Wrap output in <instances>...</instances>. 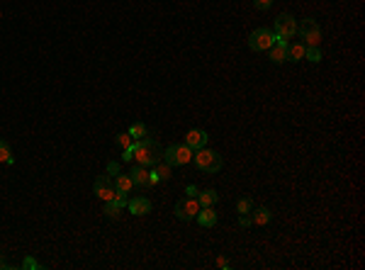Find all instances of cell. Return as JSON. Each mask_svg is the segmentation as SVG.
Returning <instances> with one entry per match:
<instances>
[{
    "label": "cell",
    "mask_w": 365,
    "mask_h": 270,
    "mask_svg": "<svg viewBox=\"0 0 365 270\" xmlns=\"http://www.w3.org/2000/svg\"><path fill=\"white\" fill-rule=\"evenodd\" d=\"M132 151H134V161L139 166H146V168L156 166L163 158V148H161V144H158V139L154 134L144 136V139H136L132 144Z\"/></svg>",
    "instance_id": "6da1fadb"
},
{
    "label": "cell",
    "mask_w": 365,
    "mask_h": 270,
    "mask_svg": "<svg viewBox=\"0 0 365 270\" xmlns=\"http://www.w3.org/2000/svg\"><path fill=\"white\" fill-rule=\"evenodd\" d=\"M192 156H195V151H192L188 144H171L168 148H163V161H166L171 168H173V166H185V163H190Z\"/></svg>",
    "instance_id": "7a4b0ae2"
},
{
    "label": "cell",
    "mask_w": 365,
    "mask_h": 270,
    "mask_svg": "<svg viewBox=\"0 0 365 270\" xmlns=\"http://www.w3.org/2000/svg\"><path fill=\"white\" fill-rule=\"evenodd\" d=\"M192 161L202 173H219L221 170V156L217 151H210V148H198Z\"/></svg>",
    "instance_id": "3957f363"
},
{
    "label": "cell",
    "mask_w": 365,
    "mask_h": 270,
    "mask_svg": "<svg viewBox=\"0 0 365 270\" xmlns=\"http://www.w3.org/2000/svg\"><path fill=\"white\" fill-rule=\"evenodd\" d=\"M275 32L273 29H268V27H258V29H254L251 32V37H248V49L251 51H268L270 46L275 44Z\"/></svg>",
    "instance_id": "277c9868"
},
{
    "label": "cell",
    "mask_w": 365,
    "mask_h": 270,
    "mask_svg": "<svg viewBox=\"0 0 365 270\" xmlns=\"http://www.w3.org/2000/svg\"><path fill=\"white\" fill-rule=\"evenodd\" d=\"M297 34L302 37V42L307 46L321 44V29H319V24H317V20H312V17H304V20L297 24Z\"/></svg>",
    "instance_id": "5b68a950"
},
{
    "label": "cell",
    "mask_w": 365,
    "mask_h": 270,
    "mask_svg": "<svg viewBox=\"0 0 365 270\" xmlns=\"http://www.w3.org/2000/svg\"><path fill=\"white\" fill-rule=\"evenodd\" d=\"M273 32H275V37H280V39H292V37L297 34V22H295V17H292L290 12L277 15L275 24H273Z\"/></svg>",
    "instance_id": "8992f818"
},
{
    "label": "cell",
    "mask_w": 365,
    "mask_h": 270,
    "mask_svg": "<svg viewBox=\"0 0 365 270\" xmlns=\"http://www.w3.org/2000/svg\"><path fill=\"white\" fill-rule=\"evenodd\" d=\"M200 212V202L198 197H183V200H178L176 204V217L178 219H183V222H192Z\"/></svg>",
    "instance_id": "52a82bcc"
},
{
    "label": "cell",
    "mask_w": 365,
    "mask_h": 270,
    "mask_svg": "<svg viewBox=\"0 0 365 270\" xmlns=\"http://www.w3.org/2000/svg\"><path fill=\"white\" fill-rule=\"evenodd\" d=\"M93 192L98 195L102 202H107V200H112L115 195H117V190H115V180L110 178V175H100L95 183H93Z\"/></svg>",
    "instance_id": "ba28073f"
},
{
    "label": "cell",
    "mask_w": 365,
    "mask_h": 270,
    "mask_svg": "<svg viewBox=\"0 0 365 270\" xmlns=\"http://www.w3.org/2000/svg\"><path fill=\"white\" fill-rule=\"evenodd\" d=\"M127 202H129V195H124V192H117L112 200H107L105 202V207H102V214H107L110 219H115V217H120V212L127 207Z\"/></svg>",
    "instance_id": "9c48e42d"
},
{
    "label": "cell",
    "mask_w": 365,
    "mask_h": 270,
    "mask_svg": "<svg viewBox=\"0 0 365 270\" xmlns=\"http://www.w3.org/2000/svg\"><path fill=\"white\" fill-rule=\"evenodd\" d=\"M166 180H171V166H168L166 161L161 158L156 166H151V170H149V185H156V183H166Z\"/></svg>",
    "instance_id": "30bf717a"
},
{
    "label": "cell",
    "mask_w": 365,
    "mask_h": 270,
    "mask_svg": "<svg viewBox=\"0 0 365 270\" xmlns=\"http://www.w3.org/2000/svg\"><path fill=\"white\" fill-rule=\"evenodd\" d=\"M288 44H290L288 39H280V37H277L275 44L268 49V54H270V61H273V64H285V61H288Z\"/></svg>",
    "instance_id": "8fae6325"
},
{
    "label": "cell",
    "mask_w": 365,
    "mask_h": 270,
    "mask_svg": "<svg viewBox=\"0 0 365 270\" xmlns=\"http://www.w3.org/2000/svg\"><path fill=\"white\" fill-rule=\"evenodd\" d=\"M127 207H129V212L134 214V217H146V214H151V200L149 197H132L129 202H127Z\"/></svg>",
    "instance_id": "7c38bea8"
},
{
    "label": "cell",
    "mask_w": 365,
    "mask_h": 270,
    "mask_svg": "<svg viewBox=\"0 0 365 270\" xmlns=\"http://www.w3.org/2000/svg\"><path fill=\"white\" fill-rule=\"evenodd\" d=\"M207 132L205 129H190L188 134H185V144H188L192 151H198V148H205L207 146Z\"/></svg>",
    "instance_id": "4fadbf2b"
},
{
    "label": "cell",
    "mask_w": 365,
    "mask_h": 270,
    "mask_svg": "<svg viewBox=\"0 0 365 270\" xmlns=\"http://www.w3.org/2000/svg\"><path fill=\"white\" fill-rule=\"evenodd\" d=\"M198 224L200 226H205V229H210V226H214L217 224V212H214V207H200V212H198Z\"/></svg>",
    "instance_id": "5bb4252c"
},
{
    "label": "cell",
    "mask_w": 365,
    "mask_h": 270,
    "mask_svg": "<svg viewBox=\"0 0 365 270\" xmlns=\"http://www.w3.org/2000/svg\"><path fill=\"white\" fill-rule=\"evenodd\" d=\"M129 178H132V183L136 188H146V185H149V168L136 163V166H132V170H129Z\"/></svg>",
    "instance_id": "9a60e30c"
},
{
    "label": "cell",
    "mask_w": 365,
    "mask_h": 270,
    "mask_svg": "<svg viewBox=\"0 0 365 270\" xmlns=\"http://www.w3.org/2000/svg\"><path fill=\"white\" fill-rule=\"evenodd\" d=\"M251 224L256 226H266L270 219H273V212L268 209V207H258V209H251Z\"/></svg>",
    "instance_id": "2e32d148"
},
{
    "label": "cell",
    "mask_w": 365,
    "mask_h": 270,
    "mask_svg": "<svg viewBox=\"0 0 365 270\" xmlns=\"http://www.w3.org/2000/svg\"><path fill=\"white\" fill-rule=\"evenodd\" d=\"M304 49H307L304 42H292V44H288V61H292V64L302 61V58H304Z\"/></svg>",
    "instance_id": "e0dca14e"
},
{
    "label": "cell",
    "mask_w": 365,
    "mask_h": 270,
    "mask_svg": "<svg viewBox=\"0 0 365 270\" xmlns=\"http://www.w3.org/2000/svg\"><path fill=\"white\" fill-rule=\"evenodd\" d=\"M198 202L200 207H214L219 202V195H217V190H202L198 192Z\"/></svg>",
    "instance_id": "ac0fdd59"
},
{
    "label": "cell",
    "mask_w": 365,
    "mask_h": 270,
    "mask_svg": "<svg viewBox=\"0 0 365 270\" xmlns=\"http://www.w3.org/2000/svg\"><path fill=\"white\" fill-rule=\"evenodd\" d=\"M115 190L117 192H124V195H129V192L134 190V183H132V178H129V175H115Z\"/></svg>",
    "instance_id": "d6986e66"
},
{
    "label": "cell",
    "mask_w": 365,
    "mask_h": 270,
    "mask_svg": "<svg viewBox=\"0 0 365 270\" xmlns=\"http://www.w3.org/2000/svg\"><path fill=\"white\" fill-rule=\"evenodd\" d=\"M127 132H129V136H132L134 141H136V139H144V136H149V134H154V132H151L146 124H142V122H134Z\"/></svg>",
    "instance_id": "ffe728a7"
},
{
    "label": "cell",
    "mask_w": 365,
    "mask_h": 270,
    "mask_svg": "<svg viewBox=\"0 0 365 270\" xmlns=\"http://www.w3.org/2000/svg\"><path fill=\"white\" fill-rule=\"evenodd\" d=\"M0 163H5V166H12V163H15V156H12V151H10V144H8V141H3V139H0Z\"/></svg>",
    "instance_id": "44dd1931"
},
{
    "label": "cell",
    "mask_w": 365,
    "mask_h": 270,
    "mask_svg": "<svg viewBox=\"0 0 365 270\" xmlns=\"http://www.w3.org/2000/svg\"><path fill=\"white\" fill-rule=\"evenodd\" d=\"M115 144H117V146H120L122 151H124V148H129V146L134 144V139L129 136V132H122V134L115 136Z\"/></svg>",
    "instance_id": "7402d4cb"
},
{
    "label": "cell",
    "mask_w": 365,
    "mask_h": 270,
    "mask_svg": "<svg viewBox=\"0 0 365 270\" xmlns=\"http://www.w3.org/2000/svg\"><path fill=\"white\" fill-rule=\"evenodd\" d=\"M304 58L312 61V64H319L321 61V49L319 46H307V49H304Z\"/></svg>",
    "instance_id": "603a6c76"
},
{
    "label": "cell",
    "mask_w": 365,
    "mask_h": 270,
    "mask_svg": "<svg viewBox=\"0 0 365 270\" xmlns=\"http://www.w3.org/2000/svg\"><path fill=\"white\" fill-rule=\"evenodd\" d=\"M236 209H239V214H248L251 209H254V200H251V197H243V200H239Z\"/></svg>",
    "instance_id": "cb8c5ba5"
},
{
    "label": "cell",
    "mask_w": 365,
    "mask_h": 270,
    "mask_svg": "<svg viewBox=\"0 0 365 270\" xmlns=\"http://www.w3.org/2000/svg\"><path fill=\"white\" fill-rule=\"evenodd\" d=\"M107 175H110V178L120 175V163H117V161H110V163H107Z\"/></svg>",
    "instance_id": "d4e9b609"
},
{
    "label": "cell",
    "mask_w": 365,
    "mask_h": 270,
    "mask_svg": "<svg viewBox=\"0 0 365 270\" xmlns=\"http://www.w3.org/2000/svg\"><path fill=\"white\" fill-rule=\"evenodd\" d=\"M254 5L258 10H268V8L273 5V0H254Z\"/></svg>",
    "instance_id": "484cf974"
},
{
    "label": "cell",
    "mask_w": 365,
    "mask_h": 270,
    "mask_svg": "<svg viewBox=\"0 0 365 270\" xmlns=\"http://www.w3.org/2000/svg\"><path fill=\"white\" fill-rule=\"evenodd\" d=\"M239 226H243V229L251 226V217H248V214H241V217H239Z\"/></svg>",
    "instance_id": "4316f807"
},
{
    "label": "cell",
    "mask_w": 365,
    "mask_h": 270,
    "mask_svg": "<svg viewBox=\"0 0 365 270\" xmlns=\"http://www.w3.org/2000/svg\"><path fill=\"white\" fill-rule=\"evenodd\" d=\"M217 268H221V270H229V268H232V263H229L227 258H217Z\"/></svg>",
    "instance_id": "83f0119b"
},
{
    "label": "cell",
    "mask_w": 365,
    "mask_h": 270,
    "mask_svg": "<svg viewBox=\"0 0 365 270\" xmlns=\"http://www.w3.org/2000/svg\"><path fill=\"white\" fill-rule=\"evenodd\" d=\"M198 188H195V185H188V188H185V195H188V197H198Z\"/></svg>",
    "instance_id": "f1b7e54d"
},
{
    "label": "cell",
    "mask_w": 365,
    "mask_h": 270,
    "mask_svg": "<svg viewBox=\"0 0 365 270\" xmlns=\"http://www.w3.org/2000/svg\"><path fill=\"white\" fill-rule=\"evenodd\" d=\"M24 268L34 270V268H39V263H37V260H34V258H27V260H24Z\"/></svg>",
    "instance_id": "f546056e"
},
{
    "label": "cell",
    "mask_w": 365,
    "mask_h": 270,
    "mask_svg": "<svg viewBox=\"0 0 365 270\" xmlns=\"http://www.w3.org/2000/svg\"><path fill=\"white\" fill-rule=\"evenodd\" d=\"M3 265H5V260H3V256H0V268H3Z\"/></svg>",
    "instance_id": "4dcf8cb0"
}]
</instances>
